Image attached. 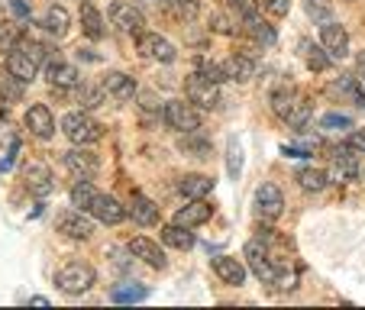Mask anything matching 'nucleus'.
<instances>
[{
  "mask_svg": "<svg viewBox=\"0 0 365 310\" xmlns=\"http://www.w3.org/2000/svg\"><path fill=\"white\" fill-rule=\"evenodd\" d=\"M68 10L65 7H48L46 10V20H42V26H46V33H52L56 39H62L65 33H68Z\"/></svg>",
  "mask_w": 365,
  "mask_h": 310,
  "instance_id": "obj_30",
  "label": "nucleus"
},
{
  "mask_svg": "<svg viewBox=\"0 0 365 310\" xmlns=\"http://www.w3.org/2000/svg\"><path fill=\"white\" fill-rule=\"evenodd\" d=\"M197 75H200V78H207V81H214V84L227 81V71H223V65L207 62V58H197Z\"/></svg>",
  "mask_w": 365,
  "mask_h": 310,
  "instance_id": "obj_40",
  "label": "nucleus"
},
{
  "mask_svg": "<svg viewBox=\"0 0 365 310\" xmlns=\"http://www.w3.org/2000/svg\"><path fill=\"white\" fill-rule=\"evenodd\" d=\"M62 133L71 139V143H78V145L97 143V139L103 136L101 123H97V120H91L88 113H81V110L65 113V117H62Z\"/></svg>",
  "mask_w": 365,
  "mask_h": 310,
  "instance_id": "obj_5",
  "label": "nucleus"
},
{
  "mask_svg": "<svg viewBox=\"0 0 365 310\" xmlns=\"http://www.w3.org/2000/svg\"><path fill=\"white\" fill-rule=\"evenodd\" d=\"M227 168H230V175H233V178H240V172H242V152H240V145H236V143L227 145Z\"/></svg>",
  "mask_w": 365,
  "mask_h": 310,
  "instance_id": "obj_41",
  "label": "nucleus"
},
{
  "mask_svg": "<svg viewBox=\"0 0 365 310\" xmlns=\"http://www.w3.org/2000/svg\"><path fill=\"white\" fill-rule=\"evenodd\" d=\"M272 110H275V117H282L288 126H294V130H304L310 120V103L304 100V94L294 88V84L278 88L275 94H272Z\"/></svg>",
  "mask_w": 365,
  "mask_h": 310,
  "instance_id": "obj_2",
  "label": "nucleus"
},
{
  "mask_svg": "<svg viewBox=\"0 0 365 310\" xmlns=\"http://www.w3.org/2000/svg\"><path fill=\"white\" fill-rule=\"evenodd\" d=\"M103 94H107V91H103V84H101V88H88V84H81V88H78V100H81L84 110H94V107H101Z\"/></svg>",
  "mask_w": 365,
  "mask_h": 310,
  "instance_id": "obj_38",
  "label": "nucleus"
},
{
  "mask_svg": "<svg viewBox=\"0 0 365 310\" xmlns=\"http://www.w3.org/2000/svg\"><path fill=\"white\" fill-rule=\"evenodd\" d=\"M255 210L262 220H278L284 210V194L278 191V185H262L255 191Z\"/></svg>",
  "mask_w": 365,
  "mask_h": 310,
  "instance_id": "obj_12",
  "label": "nucleus"
},
{
  "mask_svg": "<svg viewBox=\"0 0 365 310\" xmlns=\"http://www.w3.org/2000/svg\"><path fill=\"white\" fill-rule=\"evenodd\" d=\"M291 7V0H265V10H269L272 16H284Z\"/></svg>",
  "mask_w": 365,
  "mask_h": 310,
  "instance_id": "obj_45",
  "label": "nucleus"
},
{
  "mask_svg": "<svg viewBox=\"0 0 365 310\" xmlns=\"http://www.w3.org/2000/svg\"><path fill=\"white\" fill-rule=\"evenodd\" d=\"M162 242L185 252V249L194 246V233H191V227H181V223H168V227H162Z\"/></svg>",
  "mask_w": 365,
  "mask_h": 310,
  "instance_id": "obj_27",
  "label": "nucleus"
},
{
  "mask_svg": "<svg viewBox=\"0 0 365 310\" xmlns=\"http://www.w3.org/2000/svg\"><path fill=\"white\" fill-rule=\"evenodd\" d=\"M65 168L71 175H78V178H91L97 172V155L88 149H71L65 152Z\"/></svg>",
  "mask_w": 365,
  "mask_h": 310,
  "instance_id": "obj_20",
  "label": "nucleus"
},
{
  "mask_svg": "<svg viewBox=\"0 0 365 310\" xmlns=\"http://www.w3.org/2000/svg\"><path fill=\"white\" fill-rule=\"evenodd\" d=\"M110 23L120 29V33H143L145 20L139 14V7H133L130 0H117L110 7Z\"/></svg>",
  "mask_w": 365,
  "mask_h": 310,
  "instance_id": "obj_11",
  "label": "nucleus"
},
{
  "mask_svg": "<svg viewBox=\"0 0 365 310\" xmlns=\"http://www.w3.org/2000/svg\"><path fill=\"white\" fill-rule=\"evenodd\" d=\"M7 71H14L20 81H33L36 78V71H39V65L33 62V58L23 52V48H14V52H7Z\"/></svg>",
  "mask_w": 365,
  "mask_h": 310,
  "instance_id": "obj_24",
  "label": "nucleus"
},
{
  "mask_svg": "<svg viewBox=\"0 0 365 310\" xmlns=\"http://www.w3.org/2000/svg\"><path fill=\"white\" fill-rule=\"evenodd\" d=\"M246 36L249 39H255L259 46H275V29H272L259 14L246 16Z\"/></svg>",
  "mask_w": 365,
  "mask_h": 310,
  "instance_id": "obj_29",
  "label": "nucleus"
},
{
  "mask_svg": "<svg viewBox=\"0 0 365 310\" xmlns=\"http://www.w3.org/2000/svg\"><path fill=\"white\" fill-rule=\"evenodd\" d=\"M187 100L197 103V107H217V100H220V94H217V84L214 81H207V78H200L197 71H194L191 78H187V88H185Z\"/></svg>",
  "mask_w": 365,
  "mask_h": 310,
  "instance_id": "obj_13",
  "label": "nucleus"
},
{
  "mask_svg": "<svg viewBox=\"0 0 365 310\" xmlns=\"http://www.w3.org/2000/svg\"><path fill=\"white\" fill-rule=\"evenodd\" d=\"M145 297H149L145 284H117L113 288V301L117 304H136V301H145Z\"/></svg>",
  "mask_w": 365,
  "mask_h": 310,
  "instance_id": "obj_34",
  "label": "nucleus"
},
{
  "mask_svg": "<svg viewBox=\"0 0 365 310\" xmlns=\"http://www.w3.org/2000/svg\"><path fill=\"white\" fill-rule=\"evenodd\" d=\"M165 123L178 133H194V130H200V113L194 110L191 100H168L165 103Z\"/></svg>",
  "mask_w": 365,
  "mask_h": 310,
  "instance_id": "obj_6",
  "label": "nucleus"
},
{
  "mask_svg": "<svg viewBox=\"0 0 365 310\" xmlns=\"http://www.w3.org/2000/svg\"><path fill=\"white\" fill-rule=\"evenodd\" d=\"M16 48H23V52H26V56L33 58L36 65H42L48 58V46H46V42H39V39H26V36H20Z\"/></svg>",
  "mask_w": 365,
  "mask_h": 310,
  "instance_id": "obj_37",
  "label": "nucleus"
},
{
  "mask_svg": "<svg viewBox=\"0 0 365 310\" xmlns=\"http://www.w3.org/2000/svg\"><path fill=\"white\" fill-rule=\"evenodd\" d=\"M126 214H130L139 227H155V223H159V207L152 204L145 194H133L130 207H126Z\"/></svg>",
  "mask_w": 365,
  "mask_h": 310,
  "instance_id": "obj_19",
  "label": "nucleus"
},
{
  "mask_svg": "<svg viewBox=\"0 0 365 310\" xmlns=\"http://www.w3.org/2000/svg\"><path fill=\"white\" fill-rule=\"evenodd\" d=\"M246 265L252 269V275L259 278V281H265V284H275L278 281V275L282 272L272 265V259H269V242L265 239H252V242H246Z\"/></svg>",
  "mask_w": 365,
  "mask_h": 310,
  "instance_id": "obj_4",
  "label": "nucleus"
},
{
  "mask_svg": "<svg viewBox=\"0 0 365 310\" xmlns=\"http://www.w3.org/2000/svg\"><path fill=\"white\" fill-rule=\"evenodd\" d=\"M214 29H217V33H230L233 26H230V20L223 14H214Z\"/></svg>",
  "mask_w": 365,
  "mask_h": 310,
  "instance_id": "obj_49",
  "label": "nucleus"
},
{
  "mask_svg": "<svg viewBox=\"0 0 365 310\" xmlns=\"http://www.w3.org/2000/svg\"><path fill=\"white\" fill-rule=\"evenodd\" d=\"M101 84H103V91L110 97H117V100H133V94H136V81H133L130 75H123V71H107Z\"/></svg>",
  "mask_w": 365,
  "mask_h": 310,
  "instance_id": "obj_21",
  "label": "nucleus"
},
{
  "mask_svg": "<svg viewBox=\"0 0 365 310\" xmlns=\"http://www.w3.org/2000/svg\"><path fill=\"white\" fill-rule=\"evenodd\" d=\"M56 229L68 239H91L94 236V223L84 217V210H65L56 220Z\"/></svg>",
  "mask_w": 365,
  "mask_h": 310,
  "instance_id": "obj_10",
  "label": "nucleus"
},
{
  "mask_svg": "<svg viewBox=\"0 0 365 310\" xmlns=\"http://www.w3.org/2000/svg\"><path fill=\"white\" fill-rule=\"evenodd\" d=\"M359 178H362V185H365V172H362V168H359Z\"/></svg>",
  "mask_w": 365,
  "mask_h": 310,
  "instance_id": "obj_51",
  "label": "nucleus"
},
{
  "mask_svg": "<svg viewBox=\"0 0 365 310\" xmlns=\"http://www.w3.org/2000/svg\"><path fill=\"white\" fill-rule=\"evenodd\" d=\"M230 7L236 10V14L246 20V16H252V14H259V0H230Z\"/></svg>",
  "mask_w": 365,
  "mask_h": 310,
  "instance_id": "obj_44",
  "label": "nucleus"
},
{
  "mask_svg": "<svg viewBox=\"0 0 365 310\" xmlns=\"http://www.w3.org/2000/svg\"><path fill=\"white\" fill-rule=\"evenodd\" d=\"M304 10L314 23H327L333 20V0H304Z\"/></svg>",
  "mask_w": 365,
  "mask_h": 310,
  "instance_id": "obj_36",
  "label": "nucleus"
},
{
  "mask_svg": "<svg viewBox=\"0 0 365 310\" xmlns=\"http://www.w3.org/2000/svg\"><path fill=\"white\" fill-rule=\"evenodd\" d=\"M20 36L23 33H16L14 26H4V29H0V52H14L16 42H20Z\"/></svg>",
  "mask_w": 365,
  "mask_h": 310,
  "instance_id": "obj_43",
  "label": "nucleus"
},
{
  "mask_svg": "<svg viewBox=\"0 0 365 310\" xmlns=\"http://www.w3.org/2000/svg\"><path fill=\"white\" fill-rule=\"evenodd\" d=\"M330 178L333 181H352L359 178V162H356V149L352 145H336L330 155Z\"/></svg>",
  "mask_w": 365,
  "mask_h": 310,
  "instance_id": "obj_7",
  "label": "nucleus"
},
{
  "mask_svg": "<svg viewBox=\"0 0 365 310\" xmlns=\"http://www.w3.org/2000/svg\"><path fill=\"white\" fill-rule=\"evenodd\" d=\"M327 94L330 97H336V100H349V103H356L359 110H365V88H362V81L359 78H336V81L327 88Z\"/></svg>",
  "mask_w": 365,
  "mask_h": 310,
  "instance_id": "obj_15",
  "label": "nucleus"
},
{
  "mask_svg": "<svg viewBox=\"0 0 365 310\" xmlns=\"http://www.w3.org/2000/svg\"><path fill=\"white\" fill-rule=\"evenodd\" d=\"M301 52H304V58H307V65H310L314 71H327V68H330V62H333L330 56H324L327 48L310 46V42H301Z\"/></svg>",
  "mask_w": 365,
  "mask_h": 310,
  "instance_id": "obj_35",
  "label": "nucleus"
},
{
  "mask_svg": "<svg viewBox=\"0 0 365 310\" xmlns=\"http://www.w3.org/2000/svg\"><path fill=\"white\" fill-rule=\"evenodd\" d=\"M139 52H143L145 58H152V62H175V46L165 39V36H159V33H139Z\"/></svg>",
  "mask_w": 365,
  "mask_h": 310,
  "instance_id": "obj_9",
  "label": "nucleus"
},
{
  "mask_svg": "<svg viewBox=\"0 0 365 310\" xmlns=\"http://www.w3.org/2000/svg\"><path fill=\"white\" fill-rule=\"evenodd\" d=\"M130 252L136 255V259H143L145 265H152V269H159V272L168 265L165 252H162V249L155 246V242H152V239H145V236H136V239L130 242Z\"/></svg>",
  "mask_w": 365,
  "mask_h": 310,
  "instance_id": "obj_18",
  "label": "nucleus"
},
{
  "mask_svg": "<svg viewBox=\"0 0 365 310\" xmlns=\"http://www.w3.org/2000/svg\"><path fill=\"white\" fill-rule=\"evenodd\" d=\"M46 75H48V84H52V88H78V84H81L78 68L75 65H65V62H48Z\"/></svg>",
  "mask_w": 365,
  "mask_h": 310,
  "instance_id": "obj_23",
  "label": "nucleus"
},
{
  "mask_svg": "<svg viewBox=\"0 0 365 310\" xmlns=\"http://www.w3.org/2000/svg\"><path fill=\"white\" fill-rule=\"evenodd\" d=\"M94 281H97V272L88 262H68L56 272V284L65 294H84Z\"/></svg>",
  "mask_w": 365,
  "mask_h": 310,
  "instance_id": "obj_3",
  "label": "nucleus"
},
{
  "mask_svg": "<svg viewBox=\"0 0 365 310\" xmlns=\"http://www.w3.org/2000/svg\"><path fill=\"white\" fill-rule=\"evenodd\" d=\"M71 204L84 214H91L101 223H123L126 220V207H120V200H113L110 194H101L88 178H81L75 187H71Z\"/></svg>",
  "mask_w": 365,
  "mask_h": 310,
  "instance_id": "obj_1",
  "label": "nucleus"
},
{
  "mask_svg": "<svg viewBox=\"0 0 365 310\" xmlns=\"http://www.w3.org/2000/svg\"><path fill=\"white\" fill-rule=\"evenodd\" d=\"M26 130L33 133L36 139H52L56 136V117L48 110L46 103H33L26 110Z\"/></svg>",
  "mask_w": 365,
  "mask_h": 310,
  "instance_id": "obj_14",
  "label": "nucleus"
},
{
  "mask_svg": "<svg viewBox=\"0 0 365 310\" xmlns=\"http://www.w3.org/2000/svg\"><path fill=\"white\" fill-rule=\"evenodd\" d=\"M10 10H14L20 20H29V4L26 0H10Z\"/></svg>",
  "mask_w": 365,
  "mask_h": 310,
  "instance_id": "obj_47",
  "label": "nucleus"
},
{
  "mask_svg": "<svg viewBox=\"0 0 365 310\" xmlns=\"http://www.w3.org/2000/svg\"><path fill=\"white\" fill-rule=\"evenodd\" d=\"M320 42H324V48H327V56L330 58H346L349 56V33H346L336 20L320 23Z\"/></svg>",
  "mask_w": 365,
  "mask_h": 310,
  "instance_id": "obj_8",
  "label": "nucleus"
},
{
  "mask_svg": "<svg viewBox=\"0 0 365 310\" xmlns=\"http://www.w3.org/2000/svg\"><path fill=\"white\" fill-rule=\"evenodd\" d=\"M356 71H359V81H365V52L356 58Z\"/></svg>",
  "mask_w": 365,
  "mask_h": 310,
  "instance_id": "obj_50",
  "label": "nucleus"
},
{
  "mask_svg": "<svg viewBox=\"0 0 365 310\" xmlns=\"http://www.w3.org/2000/svg\"><path fill=\"white\" fill-rule=\"evenodd\" d=\"M327 181H330V175H327L324 168H301V172H297V185H301L304 191H324Z\"/></svg>",
  "mask_w": 365,
  "mask_h": 310,
  "instance_id": "obj_32",
  "label": "nucleus"
},
{
  "mask_svg": "<svg viewBox=\"0 0 365 310\" xmlns=\"http://www.w3.org/2000/svg\"><path fill=\"white\" fill-rule=\"evenodd\" d=\"M214 272L220 281L233 284V288H240L242 281H246V265L240 262V259H233V255H220V259H214Z\"/></svg>",
  "mask_w": 365,
  "mask_h": 310,
  "instance_id": "obj_22",
  "label": "nucleus"
},
{
  "mask_svg": "<svg viewBox=\"0 0 365 310\" xmlns=\"http://www.w3.org/2000/svg\"><path fill=\"white\" fill-rule=\"evenodd\" d=\"M0 143H7V145H16L14 126H10V123H0Z\"/></svg>",
  "mask_w": 365,
  "mask_h": 310,
  "instance_id": "obj_48",
  "label": "nucleus"
},
{
  "mask_svg": "<svg viewBox=\"0 0 365 310\" xmlns=\"http://www.w3.org/2000/svg\"><path fill=\"white\" fill-rule=\"evenodd\" d=\"M178 149L185 152V155H191V159H210V143H207V139H200L197 130L185 133V139L178 143Z\"/></svg>",
  "mask_w": 365,
  "mask_h": 310,
  "instance_id": "obj_31",
  "label": "nucleus"
},
{
  "mask_svg": "<svg viewBox=\"0 0 365 310\" xmlns=\"http://www.w3.org/2000/svg\"><path fill=\"white\" fill-rule=\"evenodd\" d=\"M165 7L172 10V16H178V20H194V16H197V0H165Z\"/></svg>",
  "mask_w": 365,
  "mask_h": 310,
  "instance_id": "obj_39",
  "label": "nucleus"
},
{
  "mask_svg": "<svg viewBox=\"0 0 365 310\" xmlns=\"http://www.w3.org/2000/svg\"><path fill=\"white\" fill-rule=\"evenodd\" d=\"M349 145L356 152H365V130H352L349 133Z\"/></svg>",
  "mask_w": 365,
  "mask_h": 310,
  "instance_id": "obj_46",
  "label": "nucleus"
},
{
  "mask_svg": "<svg viewBox=\"0 0 365 310\" xmlns=\"http://www.w3.org/2000/svg\"><path fill=\"white\" fill-rule=\"evenodd\" d=\"M210 217H214V207L207 204L204 197H197V200H191L187 207H181L172 223H181V227H200V223H207Z\"/></svg>",
  "mask_w": 365,
  "mask_h": 310,
  "instance_id": "obj_17",
  "label": "nucleus"
},
{
  "mask_svg": "<svg viewBox=\"0 0 365 310\" xmlns=\"http://www.w3.org/2000/svg\"><path fill=\"white\" fill-rule=\"evenodd\" d=\"M81 26H84V33H88L91 39H101L103 36V20H101V14H97L94 4H84L81 7Z\"/></svg>",
  "mask_w": 365,
  "mask_h": 310,
  "instance_id": "obj_33",
  "label": "nucleus"
},
{
  "mask_svg": "<svg viewBox=\"0 0 365 310\" xmlns=\"http://www.w3.org/2000/svg\"><path fill=\"white\" fill-rule=\"evenodd\" d=\"M223 71H227L230 81H249L255 71V62L249 56H242V52H233V56L227 58V65H223Z\"/></svg>",
  "mask_w": 365,
  "mask_h": 310,
  "instance_id": "obj_26",
  "label": "nucleus"
},
{
  "mask_svg": "<svg viewBox=\"0 0 365 310\" xmlns=\"http://www.w3.org/2000/svg\"><path fill=\"white\" fill-rule=\"evenodd\" d=\"M320 126H324V130H352V120L346 117V113H327V117L320 120Z\"/></svg>",
  "mask_w": 365,
  "mask_h": 310,
  "instance_id": "obj_42",
  "label": "nucleus"
},
{
  "mask_svg": "<svg viewBox=\"0 0 365 310\" xmlns=\"http://www.w3.org/2000/svg\"><path fill=\"white\" fill-rule=\"evenodd\" d=\"M23 94H26V81H20L14 71H0V97H4V103H20Z\"/></svg>",
  "mask_w": 365,
  "mask_h": 310,
  "instance_id": "obj_28",
  "label": "nucleus"
},
{
  "mask_svg": "<svg viewBox=\"0 0 365 310\" xmlns=\"http://www.w3.org/2000/svg\"><path fill=\"white\" fill-rule=\"evenodd\" d=\"M178 187L187 200H197V197H207V194L214 191V178H210V175H185Z\"/></svg>",
  "mask_w": 365,
  "mask_h": 310,
  "instance_id": "obj_25",
  "label": "nucleus"
},
{
  "mask_svg": "<svg viewBox=\"0 0 365 310\" xmlns=\"http://www.w3.org/2000/svg\"><path fill=\"white\" fill-rule=\"evenodd\" d=\"M23 178H26V187L33 194H39V197H46V194H52V172H48V165H42V162H29L26 168H23Z\"/></svg>",
  "mask_w": 365,
  "mask_h": 310,
  "instance_id": "obj_16",
  "label": "nucleus"
}]
</instances>
